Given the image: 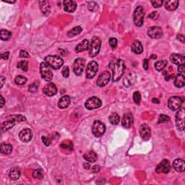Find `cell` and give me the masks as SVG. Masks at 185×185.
<instances>
[{"instance_id":"cell-48","label":"cell","mask_w":185,"mask_h":185,"mask_svg":"<svg viewBox=\"0 0 185 185\" xmlns=\"http://www.w3.org/2000/svg\"><path fill=\"white\" fill-rule=\"evenodd\" d=\"M62 73L64 78H68L69 75H70V70H69V67L67 66L64 67L63 70H62Z\"/></svg>"},{"instance_id":"cell-1","label":"cell","mask_w":185,"mask_h":185,"mask_svg":"<svg viewBox=\"0 0 185 185\" xmlns=\"http://www.w3.org/2000/svg\"><path fill=\"white\" fill-rule=\"evenodd\" d=\"M109 67L112 70V79L114 82H117L122 78L125 70V65L122 59L114 58L109 62Z\"/></svg>"},{"instance_id":"cell-49","label":"cell","mask_w":185,"mask_h":185,"mask_svg":"<svg viewBox=\"0 0 185 185\" xmlns=\"http://www.w3.org/2000/svg\"><path fill=\"white\" fill-rule=\"evenodd\" d=\"M41 139H42V142H44V144L46 145V146H49V145H50L51 143H52V140H51V139L49 138L48 137L42 136Z\"/></svg>"},{"instance_id":"cell-50","label":"cell","mask_w":185,"mask_h":185,"mask_svg":"<svg viewBox=\"0 0 185 185\" xmlns=\"http://www.w3.org/2000/svg\"><path fill=\"white\" fill-rule=\"evenodd\" d=\"M20 58H29L30 57V54L26 51L21 50L20 52Z\"/></svg>"},{"instance_id":"cell-52","label":"cell","mask_w":185,"mask_h":185,"mask_svg":"<svg viewBox=\"0 0 185 185\" xmlns=\"http://www.w3.org/2000/svg\"><path fill=\"white\" fill-rule=\"evenodd\" d=\"M185 67H184V65H179L178 66V71H179V73H180V74H182L184 75V71H185Z\"/></svg>"},{"instance_id":"cell-25","label":"cell","mask_w":185,"mask_h":185,"mask_svg":"<svg viewBox=\"0 0 185 185\" xmlns=\"http://www.w3.org/2000/svg\"><path fill=\"white\" fill-rule=\"evenodd\" d=\"M90 44L89 41H88V39H84L81 43H80L75 48V52L80 53V52H83L84 51L88 50L89 49Z\"/></svg>"},{"instance_id":"cell-26","label":"cell","mask_w":185,"mask_h":185,"mask_svg":"<svg viewBox=\"0 0 185 185\" xmlns=\"http://www.w3.org/2000/svg\"><path fill=\"white\" fill-rule=\"evenodd\" d=\"M132 51L136 54H140L143 52V47L141 42L139 41H135L132 44Z\"/></svg>"},{"instance_id":"cell-16","label":"cell","mask_w":185,"mask_h":185,"mask_svg":"<svg viewBox=\"0 0 185 185\" xmlns=\"http://www.w3.org/2000/svg\"><path fill=\"white\" fill-rule=\"evenodd\" d=\"M43 93L47 96H53L57 93V88L53 83H49L46 86H44Z\"/></svg>"},{"instance_id":"cell-62","label":"cell","mask_w":185,"mask_h":185,"mask_svg":"<svg viewBox=\"0 0 185 185\" xmlns=\"http://www.w3.org/2000/svg\"><path fill=\"white\" fill-rule=\"evenodd\" d=\"M4 2H7V3H10V4H12V3H15V1H4Z\"/></svg>"},{"instance_id":"cell-3","label":"cell","mask_w":185,"mask_h":185,"mask_svg":"<svg viewBox=\"0 0 185 185\" xmlns=\"http://www.w3.org/2000/svg\"><path fill=\"white\" fill-rule=\"evenodd\" d=\"M101 41L99 37L94 36L92 38L91 45L89 46V56L91 57H95L99 54L101 49Z\"/></svg>"},{"instance_id":"cell-7","label":"cell","mask_w":185,"mask_h":185,"mask_svg":"<svg viewBox=\"0 0 185 185\" xmlns=\"http://www.w3.org/2000/svg\"><path fill=\"white\" fill-rule=\"evenodd\" d=\"M102 105V101L101 100L99 99L96 96H93V97L90 98L86 101L85 104V106L88 110H93V109H98L100 108Z\"/></svg>"},{"instance_id":"cell-59","label":"cell","mask_w":185,"mask_h":185,"mask_svg":"<svg viewBox=\"0 0 185 185\" xmlns=\"http://www.w3.org/2000/svg\"><path fill=\"white\" fill-rule=\"evenodd\" d=\"M4 80H6L5 78H4V77L1 76V88H2L3 85H4Z\"/></svg>"},{"instance_id":"cell-39","label":"cell","mask_w":185,"mask_h":185,"mask_svg":"<svg viewBox=\"0 0 185 185\" xmlns=\"http://www.w3.org/2000/svg\"><path fill=\"white\" fill-rule=\"evenodd\" d=\"M60 147L62 149H67L68 150H73V143L70 140H65L62 142L60 145Z\"/></svg>"},{"instance_id":"cell-20","label":"cell","mask_w":185,"mask_h":185,"mask_svg":"<svg viewBox=\"0 0 185 185\" xmlns=\"http://www.w3.org/2000/svg\"><path fill=\"white\" fill-rule=\"evenodd\" d=\"M170 60L173 64H175L176 65H184L185 58L184 56L178 54H173L170 57Z\"/></svg>"},{"instance_id":"cell-19","label":"cell","mask_w":185,"mask_h":185,"mask_svg":"<svg viewBox=\"0 0 185 185\" xmlns=\"http://www.w3.org/2000/svg\"><path fill=\"white\" fill-rule=\"evenodd\" d=\"M64 9L67 12H74L77 9V3L72 0L64 1Z\"/></svg>"},{"instance_id":"cell-38","label":"cell","mask_w":185,"mask_h":185,"mask_svg":"<svg viewBox=\"0 0 185 185\" xmlns=\"http://www.w3.org/2000/svg\"><path fill=\"white\" fill-rule=\"evenodd\" d=\"M27 82V78L25 77L22 76V75H17L15 78V84L18 85V86H22L25 85Z\"/></svg>"},{"instance_id":"cell-14","label":"cell","mask_w":185,"mask_h":185,"mask_svg":"<svg viewBox=\"0 0 185 185\" xmlns=\"http://www.w3.org/2000/svg\"><path fill=\"white\" fill-rule=\"evenodd\" d=\"M163 30L160 27L153 26L150 28L148 30V35L152 38H160L163 36Z\"/></svg>"},{"instance_id":"cell-44","label":"cell","mask_w":185,"mask_h":185,"mask_svg":"<svg viewBox=\"0 0 185 185\" xmlns=\"http://www.w3.org/2000/svg\"><path fill=\"white\" fill-rule=\"evenodd\" d=\"M39 86V82H35V83H32L28 88V91H30V93H35L38 91V88Z\"/></svg>"},{"instance_id":"cell-6","label":"cell","mask_w":185,"mask_h":185,"mask_svg":"<svg viewBox=\"0 0 185 185\" xmlns=\"http://www.w3.org/2000/svg\"><path fill=\"white\" fill-rule=\"evenodd\" d=\"M92 132L96 137H101L105 133L106 126L101 121H95L92 126Z\"/></svg>"},{"instance_id":"cell-41","label":"cell","mask_w":185,"mask_h":185,"mask_svg":"<svg viewBox=\"0 0 185 185\" xmlns=\"http://www.w3.org/2000/svg\"><path fill=\"white\" fill-rule=\"evenodd\" d=\"M88 7L89 10L91 11V12H96L99 9V5L95 1H89L88 4Z\"/></svg>"},{"instance_id":"cell-46","label":"cell","mask_w":185,"mask_h":185,"mask_svg":"<svg viewBox=\"0 0 185 185\" xmlns=\"http://www.w3.org/2000/svg\"><path fill=\"white\" fill-rule=\"evenodd\" d=\"M117 44H118V41L117 38H111L109 39V44H110V46L112 49H115L116 47L117 46Z\"/></svg>"},{"instance_id":"cell-60","label":"cell","mask_w":185,"mask_h":185,"mask_svg":"<svg viewBox=\"0 0 185 185\" xmlns=\"http://www.w3.org/2000/svg\"><path fill=\"white\" fill-rule=\"evenodd\" d=\"M150 58L153 59H157V56L155 54H152L150 56Z\"/></svg>"},{"instance_id":"cell-51","label":"cell","mask_w":185,"mask_h":185,"mask_svg":"<svg viewBox=\"0 0 185 185\" xmlns=\"http://www.w3.org/2000/svg\"><path fill=\"white\" fill-rule=\"evenodd\" d=\"M148 17H149V18H150V19L157 20L158 18V17H159V13H158V12H156V11H154V12L150 13V14L149 15Z\"/></svg>"},{"instance_id":"cell-36","label":"cell","mask_w":185,"mask_h":185,"mask_svg":"<svg viewBox=\"0 0 185 185\" xmlns=\"http://www.w3.org/2000/svg\"><path fill=\"white\" fill-rule=\"evenodd\" d=\"M174 69L172 67H169L166 71L164 72V75H165V79L166 80H168L171 78H173L174 76Z\"/></svg>"},{"instance_id":"cell-61","label":"cell","mask_w":185,"mask_h":185,"mask_svg":"<svg viewBox=\"0 0 185 185\" xmlns=\"http://www.w3.org/2000/svg\"><path fill=\"white\" fill-rule=\"evenodd\" d=\"M153 102H154V103H157V104H158V103H159V101H158V99H153Z\"/></svg>"},{"instance_id":"cell-47","label":"cell","mask_w":185,"mask_h":185,"mask_svg":"<svg viewBox=\"0 0 185 185\" xmlns=\"http://www.w3.org/2000/svg\"><path fill=\"white\" fill-rule=\"evenodd\" d=\"M163 1L162 0H155V1H151L152 5L155 8H159L162 6Z\"/></svg>"},{"instance_id":"cell-22","label":"cell","mask_w":185,"mask_h":185,"mask_svg":"<svg viewBox=\"0 0 185 185\" xmlns=\"http://www.w3.org/2000/svg\"><path fill=\"white\" fill-rule=\"evenodd\" d=\"M40 9L44 15L48 16L51 12L50 4L48 1H39Z\"/></svg>"},{"instance_id":"cell-55","label":"cell","mask_w":185,"mask_h":185,"mask_svg":"<svg viewBox=\"0 0 185 185\" xmlns=\"http://www.w3.org/2000/svg\"><path fill=\"white\" fill-rule=\"evenodd\" d=\"M143 68L145 69V70H148V60L147 59H144L143 61Z\"/></svg>"},{"instance_id":"cell-23","label":"cell","mask_w":185,"mask_h":185,"mask_svg":"<svg viewBox=\"0 0 185 185\" xmlns=\"http://www.w3.org/2000/svg\"><path fill=\"white\" fill-rule=\"evenodd\" d=\"M83 158L86 161L90 162V163H94L97 160L98 156L97 154L95 153L93 150H90V151L86 152L84 155H83Z\"/></svg>"},{"instance_id":"cell-35","label":"cell","mask_w":185,"mask_h":185,"mask_svg":"<svg viewBox=\"0 0 185 185\" xmlns=\"http://www.w3.org/2000/svg\"><path fill=\"white\" fill-rule=\"evenodd\" d=\"M12 36V33L9 30H1L0 32V38L1 41H8Z\"/></svg>"},{"instance_id":"cell-15","label":"cell","mask_w":185,"mask_h":185,"mask_svg":"<svg viewBox=\"0 0 185 185\" xmlns=\"http://www.w3.org/2000/svg\"><path fill=\"white\" fill-rule=\"evenodd\" d=\"M140 136L144 140H148L151 136V130L146 124H142L140 127Z\"/></svg>"},{"instance_id":"cell-32","label":"cell","mask_w":185,"mask_h":185,"mask_svg":"<svg viewBox=\"0 0 185 185\" xmlns=\"http://www.w3.org/2000/svg\"><path fill=\"white\" fill-rule=\"evenodd\" d=\"M109 120L111 124L116 125V124H119V121H120V117L117 113H112L109 117Z\"/></svg>"},{"instance_id":"cell-9","label":"cell","mask_w":185,"mask_h":185,"mask_svg":"<svg viewBox=\"0 0 185 185\" xmlns=\"http://www.w3.org/2000/svg\"><path fill=\"white\" fill-rule=\"evenodd\" d=\"M184 109L181 108L177 111L176 114V125L179 131H183L184 129Z\"/></svg>"},{"instance_id":"cell-27","label":"cell","mask_w":185,"mask_h":185,"mask_svg":"<svg viewBox=\"0 0 185 185\" xmlns=\"http://www.w3.org/2000/svg\"><path fill=\"white\" fill-rule=\"evenodd\" d=\"M185 85V78L184 75L179 74L175 77L174 86L176 88H182Z\"/></svg>"},{"instance_id":"cell-33","label":"cell","mask_w":185,"mask_h":185,"mask_svg":"<svg viewBox=\"0 0 185 185\" xmlns=\"http://www.w3.org/2000/svg\"><path fill=\"white\" fill-rule=\"evenodd\" d=\"M83 29H82L81 27L80 26H77V27L73 28L71 30H70L67 33V35L69 37H74L76 36L79 35L80 33L82 32Z\"/></svg>"},{"instance_id":"cell-2","label":"cell","mask_w":185,"mask_h":185,"mask_svg":"<svg viewBox=\"0 0 185 185\" xmlns=\"http://www.w3.org/2000/svg\"><path fill=\"white\" fill-rule=\"evenodd\" d=\"M44 61L51 68L54 69V70H58V69L61 68L64 64L62 58L59 56L55 55L47 56L44 59Z\"/></svg>"},{"instance_id":"cell-57","label":"cell","mask_w":185,"mask_h":185,"mask_svg":"<svg viewBox=\"0 0 185 185\" xmlns=\"http://www.w3.org/2000/svg\"><path fill=\"white\" fill-rule=\"evenodd\" d=\"M0 98H1V99H0V100H1V106H1V107H3L4 105V104H5V101H4V99L3 98L2 96H0Z\"/></svg>"},{"instance_id":"cell-29","label":"cell","mask_w":185,"mask_h":185,"mask_svg":"<svg viewBox=\"0 0 185 185\" xmlns=\"http://www.w3.org/2000/svg\"><path fill=\"white\" fill-rule=\"evenodd\" d=\"M15 124V121L12 120V119H7V120L1 124V131L2 132H5V131L10 130L11 128H12L14 127Z\"/></svg>"},{"instance_id":"cell-42","label":"cell","mask_w":185,"mask_h":185,"mask_svg":"<svg viewBox=\"0 0 185 185\" xmlns=\"http://www.w3.org/2000/svg\"><path fill=\"white\" fill-rule=\"evenodd\" d=\"M33 177L35 178V179H43L44 174L41 170L36 169V170H35V171H33Z\"/></svg>"},{"instance_id":"cell-10","label":"cell","mask_w":185,"mask_h":185,"mask_svg":"<svg viewBox=\"0 0 185 185\" xmlns=\"http://www.w3.org/2000/svg\"><path fill=\"white\" fill-rule=\"evenodd\" d=\"M99 70V65L96 61H91L88 65L86 69V78L92 79L95 77Z\"/></svg>"},{"instance_id":"cell-31","label":"cell","mask_w":185,"mask_h":185,"mask_svg":"<svg viewBox=\"0 0 185 185\" xmlns=\"http://www.w3.org/2000/svg\"><path fill=\"white\" fill-rule=\"evenodd\" d=\"M9 176L11 179L13 180V181H15V180L18 179L20 176V171L17 168H14L10 171Z\"/></svg>"},{"instance_id":"cell-53","label":"cell","mask_w":185,"mask_h":185,"mask_svg":"<svg viewBox=\"0 0 185 185\" xmlns=\"http://www.w3.org/2000/svg\"><path fill=\"white\" fill-rule=\"evenodd\" d=\"M9 52H5V53H3L1 54V59L4 60H7L8 59V57H9Z\"/></svg>"},{"instance_id":"cell-43","label":"cell","mask_w":185,"mask_h":185,"mask_svg":"<svg viewBox=\"0 0 185 185\" xmlns=\"http://www.w3.org/2000/svg\"><path fill=\"white\" fill-rule=\"evenodd\" d=\"M133 100L135 101V103L137 105L140 104V101H141V95H140V92L138 91H135L133 94Z\"/></svg>"},{"instance_id":"cell-56","label":"cell","mask_w":185,"mask_h":185,"mask_svg":"<svg viewBox=\"0 0 185 185\" xmlns=\"http://www.w3.org/2000/svg\"><path fill=\"white\" fill-rule=\"evenodd\" d=\"M177 39H178V40H179L181 42H182V43H184V35H182V34H178V35H177Z\"/></svg>"},{"instance_id":"cell-5","label":"cell","mask_w":185,"mask_h":185,"mask_svg":"<svg viewBox=\"0 0 185 185\" xmlns=\"http://www.w3.org/2000/svg\"><path fill=\"white\" fill-rule=\"evenodd\" d=\"M144 17H145V12L143 8L141 6H138L135 9L133 15V19L135 25L137 27H140L143 24Z\"/></svg>"},{"instance_id":"cell-37","label":"cell","mask_w":185,"mask_h":185,"mask_svg":"<svg viewBox=\"0 0 185 185\" xmlns=\"http://www.w3.org/2000/svg\"><path fill=\"white\" fill-rule=\"evenodd\" d=\"M167 65V62L166 61H163V60H161V61H158L155 63V68L157 71L160 72L163 70Z\"/></svg>"},{"instance_id":"cell-58","label":"cell","mask_w":185,"mask_h":185,"mask_svg":"<svg viewBox=\"0 0 185 185\" xmlns=\"http://www.w3.org/2000/svg\"><path fill=\"white\" fill-rule=\"evenodd\" d=\"M83 167H84L86 169H89V168H91V166H90V163H88V162H86V163H84V164H83Z\"/></svg>"},{"instance_id":"cell-4","label":"cell","mask_w":185,"mask_h":185,"mask_svg":"<svg viewBox=\"0 0 185 185\" xmlns=\"http://www.w3.org/2000/svg\"><path fill=\"white\" fill-rule=\"evenodd\" d=\"M40 73L42 78L47 82H50L53 78V73L51 67L46 62H42L40 65Z\"/></svg>"},{"instance_id":"cell-34","label":"cell","mask_w":185,"mask_h":185,"mask_svg":"<svg viewBox=\"0 0 185 185\" xmlns=\"http://www.w3.org/2000/svg\"><path fill=\"white\" fill-rule=\"evenodd\" d=\"M7 119H12V120L15 121V122H25L26 118L24 116L20 115V114H17V115H11L9 116Z\"/></svg>"},{"instance_id":"cell-8","label":"cell","mask_w":185,"mask_h":185,"mask_svg":"<svg viewBox=\"0 0 185 185\" xmlns=\"http://www.w3.org/2000/svg\"><path fill=\"white\" fill-rule=\"evenodd\" d=\"M184 101L182 98H180L179 96H172L170 98L168 101V106L171 110L176 111L178 110Z\"/></svg>"},{"instance_id":"cell-28","label":"cell","mask_w":185,"mask_h":185,"mask_svg":"<svg viewBox=\"0 0 185 185\" xmlns=\"http://www.w3.org/2000/svg\"><path fill=\"white\" fill-rule=\"evenodd\" d=\"M178 6H179V1L171 0V1H165V8L169 11L175 10L177 9Z\"/></svg>"},{"instance_id":"cell-40","label":"cell","mask_w":185,"mask_h":185,"mask_svg":"<svg viewBox=\"0 0 185 185\" xmlns=\"http://www.w3.org/2000/svg\"><path fill=\"white\" fill-rule=\"evenodd\" d=\"M17 68L20 69L22 71H28V62L25 60H22V61H20L18 62L17 65Z\"/></svg>"},{"instance_id":"cell-45","label":"cell","mask_w":185,"mask_h":185,"mask_svg":"<svg viewBox=\"0 0 185 185\" xmlns=\"http://www.w3.org/2000/svg\"><path fill=\"white\" fill-rule=\"evenodd\" d=\"M170 121V117H168V116L166 115V114H160L159 119H158V124H161V123H166V122H168Z\"/></svg>"},{"instance_id":"cell-30","label":"cell","mask_w":185,"mask_h":185,"mask_svg":"<svg viewBox=\"0 0 185 185\" xmlns=\"http://www.w3.org/2000/svg\"><path fill=\"white\" fill-rule=\"evenodd\" d=\"M0 150L1 153L4 155H9L12 153V146L10 144H6L2 143L1 145V148H0Z\"/></svg>"},{"instance_id":"cell-21","label":"cell","mask_w":185,"mask_h":185,"mask_svg":"<svg viewBox=\"0 0 185 185\" xmlns=\"http://www.w3.org/2000/svg\"><path fill=\"white\" fill-rule=\"evenodd\" d=\"M173 166L174 169L178 172H184L185 170L184 161L179 158L174 160V161L173 162Z\"/></svg>"},{"instance_id":"cell-13","label":"cell","mask_w":185,"mask_h":185,"mask_svg":"<svg viewBox=\"0 0 185 185\" xmlns=\"http://www.w3.org/2000/svg\"><path fill=\"white\" fill-rule=\"evenodd\" d=\"M110 79H111L110 73L108 71H105L99 75V78H98L97 80V83H97V85L99 87H104L109 83V82L110 81Z\"/></svg>"},{"instance_id":"cell-24","label":"cell","mask_w":185,"mask_h":185,"mask_svg":"<svg viewBox=\"0 0 185 185\" xmlns=\"http://www.w3.org/2000/svg\"><path fill=\"white\" fill-rule=\"evenodd\" d=\"M70 102H71V99H70V96H64L59 101L58 106L60 109H66L70 106Z\"/></svg>"},{"instance_id":"cell-18","label":"cell","mask_w":185,"mask_h":185,"mask_svg":"<svg viewBox=\"0 0 185 185\" xmlns=\"http://www.w3.org/2000/svg\"><path fill=\"white\" fill-rule=\"evenodd\" d=\"M134 119L132 115L130 113L128 114H125L123 116V118L122 119V124L124 128H130L131 126L133 124Z\"/></svg>"},{"instance_id":"cell-54","label":"cell","mask_w":185,"mask_h":185,"mask_svg":"<svg viewBox=\"0 0 185 185\" xmlns=\"http://www.w3.org/2000/svg\"><path fill=\"white\" fill-rule=\"evenodd\" d=\"M100 170H101V168H100V166H93V168H92V172L95 173H98L100 171Z\"/></svg>"},{"instance_id":"cell-12","label":"cell","mask_w":185,"mask_h":185,"mask_svg":"<svg viewBox=\"0 0 185 185\" xmlns=\"http://www.w3.org/2000/svg\"><path fill=\"white\" fill-rule=\"evenodd\" d=\"M170 168H171V166H170L169 161L167 159H164L157 166L155 171L158 173H168L169 172Z\"/></svg>"},{"instance_id":"cell-17","label":"cell","mask_w":185,"mask_h":185,"mask_svg":"<svg viewBox=\"0 0 185 185\" xmlns=\"http://www.w3.org/2000/svg\"><path fill=\"white\" fill-rule=\"evenodd\" d=\"M19 137L22 142H28L30 141L33 137V132L30 129H24L20 132Z\"/></svg>"},{"instance_id":"cell-11","label":"cell","mask_w":185,"mask_h":185,"mask_svg":"<svg viewBox=\"0 0 185 185\" xmlns=\"http://www.w3.org/2000/svg\"><path fill=\"white\" fill-rule=\"evenodd\" d=\"M86 60L83 58H78L75 59L73 65V71L74 73L78 76H80L83 72L85 67Z\"/></svg>"}]
</instances>
